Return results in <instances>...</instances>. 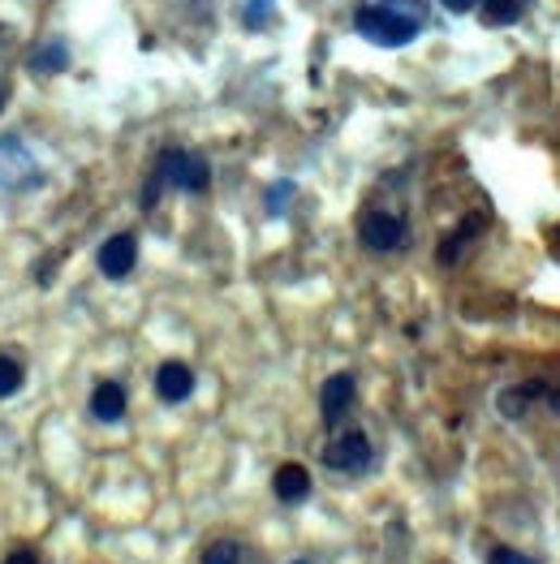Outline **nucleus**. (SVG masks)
Here are the masks:
<instances>
[{"label":"nucleus","instance_id":"1","mask_svg":"<svg viewBox=\"0 0 560 564\" xmlns=\"http://www.w3.org/2000/svg\"><path fill=\"white\" fill-rule=\"evenodd\" d=\"M208 186H212V168H208V160H203V155H195V151L169 147V151H160V160H155V173H151V181H147V190H142V203H147V208H155L160 190L203 195Z\"/></svg>","mask_w":560,"mask_h":564},{"label":"nucleus","instance_id":"2","mask_svg":"<svg viewBox=\"0 0 560 564\" xmlns=\"http://www.w3.org/2000/svg\"><path fill=\"white\" fill-rule=\"evenodd\" d=\"M353 30H358L366 43H375V48H406V43L419 39L423 22L401 17V13H393V9H379V4H358V9H353Z\"/></svg>","mask_w":560,"mask_h":564},{"label":"nucleus","instance_id":"3","mask_svg":"<svg viewBox=\"0 0 560 564\" xmlns=\"http://www.w3.org/2000/svg\"><path fill=\"white\" fill-rule=\"evenodd\" d=\"M358 241H362L366 250H375V254H388V250L410 246V225H406L401 216H393V212L371 208V212L358 216Z\"/></svg>","mask_w":560,"mask_h":564},{"label":"nucleus","instance_id":"4","mask_svg":"<svg viewBox=\"0 0 560 564\" xmlns=\"http://www.w3.org/2000/svg\"><path fill=\"white\" fill-rule=\"evenodd\" d=\"M324 465L336 469V474H366L371 469V440L349 427V431H336L324 449Z\"/></svg>","mask_w":560,"mask_h":564},{"label":"nucleus","instance_id":"5","mask_svg":"<svg viewBox=\"0 0 560 564\" xmlns=\"http://www.w3.org/2000/svg\"><path fill=\"white\" fill-rule=\"evenodd\" d=\"M96 263H100V272H104L109 280H125V276L134 272V263H138V237H134V233H116V237H109V241L100 246Z\"/></svg>","mask_w":560,"mask_h":564},{"label":"nucleus","instance_id":"6","mask_svg":"<svg viewBox=\"0 0 560 564\" xmlns=\"http://www.w3.org/2000/svg\"><path fill=\"white\" fill-rule=\"evenodd\" d=\"M353 397H358V384H353V375L349 371H336L333 379H324V392H320V414H324V423L336 427L349 410H353Z\"/></svg>","mask_w":560,"mask_h":564},{"label":"nucleus","instance_id":"7","mask_svg":"<svg viewBox=\"0 0 560 564\" xmlns=\"http://www.w3.org/2000/svg\"><path fill=\"white\" fill-rule=\"evenodd\" d=\"M190 392H195V371L186 362H164L155 371V397L164 405H182V401H190Z\"/></svg>","mask_w":560,"mask_h":564},{"label":"nucleus","instance_id":"8","mask_svg":"<svg viewBox=\"0 0 560 564\" xmlns=\"http://www.w3.org/2000/svg\"><path fill=\"white\" fill-rule=\"evenodd\" d=\"M30 173H35L30 151L22 147V138L4 134V138H0V186H22Z\"/></svg>","mask_w":560,"mask_h":564},{"label":"nucleus","instance_id":"9","mask_svg":"<svg viewBox=\"0 0 560 564\" xmlns=\"http://www.w3.org/2000/svg\"><path fill=\"white\" fill-rule=\"evenodd\" d=\"M272 491H276L281 504H302V500L311 496V474H307V465H298V461L281 465V469L272 474Z\"/></svg>","mask_w":560,"mask_h":564},{"label":"nucleus","instance_id":"10","mask_svg":"<svg viewBox=\"0 0 560 564\" xmlns=\"http://www.w3.org/2000/svg\"><path fill=\"white\" fill-rule=\"evenodd\" d=\"M487 225V212H478V216H465V221H461V225L452 228V233H448L445 241H440V250H436V259H440V263H457V259H461V250H465V246H470V241H474V233H478V228Z\"/></svg>","mask_w":560,"mask_h":564},{"label":"nucleus","instance_id":"11","mask_svg":"<svg viewBox=\"0 0 560 564\" xmlns=\"http://www.w3.org/2000/svg\"><path fill=\"white\" fill-rule=\"evenodd\" d=\"M91 414H96L100 423H116V418L125 414V388H121L116 379L96 384V392H91Z\"/></svg>","mask_w":560,"mask_h":564},{"label":"nucleus","instance_id":"12","mask_svg":"<svg viewBox=\"0 0 560 564\" xmlns=\"http://www.w3.org/2000/svg\"><path fill=\"white\" fill-rule=\"evenodd\" d=\"M30 70L35 74H61V70H70V43L65 39H43L30 52Z\"/></svg>","mask_w":560,"mask_h":564},{"label":"nucleus","instance_id":"13","mask_svg":"<svg viewBox=\"0 0 560 564\" xmlns=\"http://www.w3.org/2000/svg\"><path fill=\"white\" fill-rule=\"evenodd\" d=\"M478 13L487 26H513L526 13V0H478Z\"/></svg>","mask_w":560,"mask_h":564},{"label":"nucleus","instance_id":"14","mask_svg":"<svg viewBox=\"0 0 560 564\" xmlns=\"http://www.w3.org/2000/svg\"><path fill=\"white\" fill-rule=\"evenodd\" d=\"M199 564H259V561H254V552H250L246 543H237V539H216V543L203 552V561Z\"/></svg>","mask_w":560,"mask_h":564},{"label":"nucleus","instance_id":"15","mask_svg":"<svg viewBox=\"0 0 560 564\" xmlns=\"http://www.w3.org/2000/svg\"><path fill=\"white\" fill-rule=\"evenodd\" d=\"M535 397H539L535 384H518V388L500 392V414H505V418H526V410H531Z\"/></svg>","mask_w":560,"mask_h":564},{"label":"nucleus","instance_id":"16","mask_svg":"<svg viewBox=\"0 0 560 564\" xmlns=\"http://www.w3.org/2000/svg\"><path fill=\"white\" fill-rule=\"evenodd\" d=\"M22 379H26L22 362H17V358H9V353H0V397H13V392L22 388Z\"/></svg>","mask_w":560,"mask_h":564},{"label":"nucleus","instance_id":"17","mask_svg":"<svg viewBox=\"0 0 560 564\" xmlns=\"http://www.w3.org/2000/svg\"><path fill=\"white\" fill-rule=\"evenodd\" d=\"M272 9H276V0H246V9H241L246 30H263L272 22Z\"/></svg>","mask_w":560,"mask_h":564},{"label":"nucleus","instance_id":"18","mask_svg":"<svg viewBox=\"0 0 560 564\" xmlns=\"http://www.w3.org/2000/svg\"><path fill=\"white\" fill-rule=\"evenodd\" d=\"M362 4H379V9H393L401 17H414L427 26V0H362Z\"/></svg>","mask_w":560,"mask_h":564},{"label":"nucleus","instance_id":"19","mask_svg":"<svg viewBox=\"0 0 560 564\" xmlns=\"http://www.w3.org/2000/svg\"><path fill=\"white\" fill-rule=\"evenodd\" d=\"M487 564H539V561H531L526 552H513V548H496V552L487 556Z\"/></svg>","mask_w":560,"mask_h":564},{"label":"nucleus","instance_id":"20","mask_svg":"<svg viewBox=\"0 0 560 564\" xmlns=\"http://www.w3.org/2000/svg\"><path fill=\"white\" fill-rule=\"evenodd\" d=\"M289 195H294V181H276V186H272V195H267V208H272V212H285L281 203H285Z\"/></svg>","mask_w":560,"mask_h":564},{"label":"nucleus","instance_id":"21","mask_svg":"<svg viewBox=\"0 0 560 564\" xmlns=\"http://www.w3.org/2000/svg\"><path fill=\"white\" fill-rule=\"evenodd\" d=\"M535 388H539V384H535ZM539 397H544V401L560 414V388H539Z\"/></svg>","mask_w":560,"mask_h":564},{"label":"nucleus","instance_id":"22","mask_svg":"<svg viewBox=\"0 0 560 564\" xmlns=\"http://www.w3.org/2000/svg\"><path fill=\"white\" fill-rule=\"evenodd\" d=\"M474 4H478V0H445V9H448V13H470Z\"/></svg>","mask_w":560,"mask_h":564},{"label":"nucleus","instance_id":"23","mask_svg":"<svg viewBox=\"0 0 560 564\" xmlns=\"http://www.w3.org/2000/svg\"><path fill=\"white\" fill-rule=\"evenodd\" d=\"M4 564H43V561H39L35 552H13V556H9Z\"/></svg>","mask_w":560,"mask_h":564},{"label":"nucleus","instance_id":"24","mask_svg":"<svg viewBox=\"0 0 560 564\" xmlns=\"http://www.w3.org/2000/svg\"><path fill=\"white\" fill-rule=\"evenodd\" d=\"M552 250H557V259H560V225H557V233H552Z\"/></svg>","mask_w":560,"mask_h":564},{"label":"nucleus","instance_id":"25","mask_svg":"<svg viewBox=\"0 0 560 564\" xmlns=\"http://www.w3.org/2000/svg\"><path fill=\"white\" fill-rule=\"evenodd\" d=\"M0 113H4V91H0Z\"/></svg>","mask_w":560,"mask_h":564},{"label":"nucleus","instance_id":"26","mask_svg":"<svg viewBox=\"0 0 560 564\" xmlns=\"http://www.w3.org/2000/svg\"><path fill=\"white\" fill-rule=\"evenodd\" d=\"M294 564H307V561H294Z\"/></svg>","mask_w":560,"mask_h":564}]
</instances>
